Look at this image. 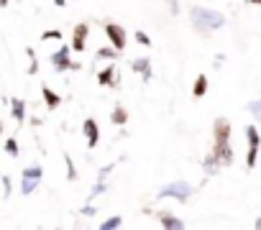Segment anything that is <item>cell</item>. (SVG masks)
Listing matches in <instances>:
<instances>
[{"label":"cell","instance_id":"obj_24","mask_svg":"<svg viewBox=\"0 0 261 230\" xmlns=\"http://www.w3.org/2000/svg\"><path fill=\"white\" fill-rule=\"evenodd\" d=\"M26 56L31 59V64H29V74H36V72H39V59H36V51H34V49H26Z\"/></svg>","mask_w":261,"mask_h":230},{"label":"cell","instance_id":"obj_12","mask_svg":"<svg viewBox=\"0 0 261 230\" xmlns=\"http://www.w3.org/2000/svg\"><path fill=\"white\" fill-rule=\"evenodd\" d=\"M156 220H159V225L167 227V230H182V227H185V220H179V217H177L174 212H169V210L156 212Z\"/></svg>","mask_w":261,"mask_h":230},{"label":"cell","instance_id":"obj_16","mask_svg":"<svg viewBox=\"0 0 261 230\" xmlns=\"http://www.w3.org/2000/svg\"><path fill=\"white\" fill-rule=\"evenodd\" d=\"M207 87H210L207 74H197V79H195V84H192V95L200 100V97H205V95H207Z\"/></svg>","mask_w":261,"mask_h":230},{"label":"cell","instance_id":"obj_33","mask_svg":"<svg viewBox=\"0 0 261 230\" xmlns=\"http://www.w3.org/2000/svg\"><path fill=\"white\" fill-rule=\"evenodd\" d=\"M248 3H251V6H261V0H248Z\"/></svg>","mask_w":261,"mask_h":230},{"label":"cell","instance_id":"obj_25","mask_svg":"<svg viewBox=\"0 0 261 230\" xmlns=\"http://www.w3.org/2000/svg\"><path fill=\"white\" fill-rule=\"evenodd\" d=\"M0 182H3V197L8 199V197L13 194V182H11V177H8V174H3V177H0Z\"/></svg>","mask_w":261,"mask_h":230},{"label":"cell","instance_id":"obj_35","mask_svg":"<svg viewBox=\"0 0 261 230\" xmlns=\"http://www.w3.org/2000/svg\"><path fill=\"white\" fill-rule=\"evenodd\" d=\"M0 133H3V118H0Z\"/></svg>","mask_w":261,"mask_h":230},{"label":"cell","instance_id":"obj_2","mask_svg":"<svg viewBox=\"0 0 261 230\" xmlns=\"http://www.w3.org/2000/svg\"><path fill=\"white\" fill-rule=\"evenodd\" d=\"M195 194V187L187 182H169L159 189L156 199H177V202H190Z\"/></svg>","mask_w":261,"mask_h":230},{"label":"cell","instance_id":"obj_31","mask_svg":"<svg viewBox=\"0 0 261 230\" xmlns=\"http://www.w3.org/2000/svg\"><path fill=\"white\" fill-rule=\"evenodd\" d=\"M169 6H172V16H179V3L177 0H169Z\"/></svg>","mask_w":261,"mask_h":230},{"label":"cell","instance_id":"obj_1","mask_svg":"<svg viewBox=\"0 0 261 230\" xmlns=\"http://www.w3.org/2000/svg\"><path fill=\"white\" fill-rule=\"evenodd\" d=\"M190 21L197 31H215V28H223L225 26V16L220 11H213V8H200V6H192L190 8Z\"/></svg>","mask_w":261,"mask_h":230},{"label":"cell","instance_id":"obj_11","mask_svg":"<svg viewBox=\"0 0 261 230\" xmlns=\"http://www.w3.org/2000/svg\"><path fill=\"white\" fill-rule=\"evenodd\" d=\"M130 69H134L144 82H151L154 72H151V59L149 56H139V59H130Z\"/></svg>","mask_w":261,"mask_h":230},{"label":"cell","instance_id":"obj_23","mask_svg":"<svg viewBox=\"0 0 261 230\" xmlns=\"http://www.w3.org/2000/svg\"><path fill=\"white\" fill-rule=\"evenodd\" d=\"M246 110H248V112L253 115L256 121H261V100H251V102L246 105Z\"/></svg>","mask_w":261,"mask_h":230},{"label":"cell","instance_id":"obj_6","mask_svg":"<svg viewBox=\"0 0 261 230\" xmlns=\"http://www.w3.org/2000/svg\"><path fill=\"white\" fill-rule=\"evenodd\" d=\"M102 31H105V36L110 39V46H113V49H118V51H125L128 36H125L123 26H118V23H113V21H105V23H102Z\"/></svg>","mask_w":261,"mask_h":230},{"label":"cell","instance_id":"obj_26","mask_svg":"<svg viewBox=\"0 0 261 230\" xmlns=\"http://www.w3.org/2000/svg\"><path fill=\"white\" fill-rule=\"evenodd\" d=\"M41 41H62V31H59V28L44 31V34H41Z\"/></svg>","mask_w":261,"mask_h":230},{"label":"cell","instance_id":"obj_22","mask_svg":"<svg viewBox=\"0 0 261 230\" xmlns=\"http://www.w3.org/2000/svg\"><path fill=\"white\" fill-rule=\"evenodd\" d=\"M118 49H113V46H100L97 49V59H118Z\"/></svg>","mask_w":261,"mask_h":230},{"label":"cell","instance_id":"obj_20","mask_svg":"<svg viewBox=\"0 0 261 230\" xmlns=\"http://www.w3.org/2000/svg\"><path fill=\"white\" fill-rule=\"evenodd\" d=\"M115 227H123V217H120V215H110V217H105L102 225H100V230H115Z\"/></svg>","mask_w":261,"mask_h":230},{"label":"cell","instance_id":"obj_29","mask_svg":"<svg viewBox=\"0 0 261 230\" xmlns=\"http://www.w3.org/2000/svg\"><path fill=\"white\" fill-rule=\"evenodd\" d=\"M80 215H85V217H95L97 210H95V205H85V207L80 210Z\"/></svg>","mask_w":261,"mask_h":230},{"label":"cell","instance_id":"obj_30","mask_svg":"<svg viewBox=\"0 0 261 230\" xmlns=\"http://www.w3.org/2000/svg\"><path fill=\"white\" fill-rule=\"evenodd\" d=\"M113 169H115V164H108V166H102V169L97 171V179H105V177H108Z\"/></svg>","mask_w":261,"mask_h":230},{"label":"cell","instance_id":"obj_32","mask_svg":"<svg viewBox=\"0 0 261 230\" xmlns=\"http://www.w3.org/2000/svg\"><path fill=\"white\" fill-rule=\"evenodd\" d=\"M54 6H59V8H64V6H67V0H54Z\"/></svg>","mask_w":261,"mask_h":230},{"label":"cell","instance_id":"obj_19","mask_svg":"<svg viewBox=\"0 0 261 230\" xmlns=\"http://www.w3.org/2000/svg\"><path fill=\"white\" fill-rule=\"evenodd\" d=\"M3 149H6V154H8L11 159H18V156H21V146H18V141H16V138H6Z\"/></svg>","mask_w":261,"mask_h":230},{"label":"cell","instance_id":"obj_7","mask_svg":"<svg viewBox=\"0 0 261 230\" xmlns=\"http://www.w3.org/2000/svg\"><path fill=\"white\" fill-rule=\"evenodd\" d=\"M230 141V121L228 118H215L213 123V143H228Z\"/></svg>","mask_w":261,"mask_h":230},{"label":"cell","instance_id":"obj_18","mask_svg":"<svg viewBox=\"0 0 261 230\" xmlns=\"http://www.w3.org/2000/svg\"><path fill=\"white\" fill-rule=\"evenodd\" d=\"M220 169H223V166L218 164V159H215L213 154H207V156L202 159V171H205L207 177H215V174H218Z\"/></svg>","mask_w":261,"mask_h":230},{"label":"cell","instance_id":"obj_34","mask_svg":"<svg viewBox=\"0 0 261 230\" xmlns=\"http://www.w3.org/2000/svg\"><path fill=\"white\" fill-rule=\"evenodd\" d=\"M8 6V0H0V8H6Z\"/></svg>","mask_w":261,"mask_h":230},{"label":"cell","instance_id":"obj_4","mask_svg":"<svg viewBox=\"0 0 261 230\" xmlns=\"http://www.w3.org/2000/svg\"><path fill=\"white\" fill-rule=\"evenodd\" d=\"M41 179H44V166H41V164H31V166H26L23 174H21V194H23V197L34 194L36 187L41 184Z\"/></svg>","mask_w":261,"mask_h":230},{"label":"cell","instance_id":"obj_15","mask_svg":"<svg viewBox=\"0 0 261 230\" xmlns=\"http://www.w3.org/2000/svg\"><path fill=\"white\" fill-rule=\"evenodd\" d=\"M41 97H44V102H46V107H49V110H57V107L62 105V95H59V92H54L49 84H44V87H41Z\"/></svg>","mask_w":261,"mask_h":230},{"label":"cell","instance_id":"obj_14","mask_svg":"<svg viewBox=\"0 0 261 230\" xmlns=\"http://www.w3.org/2000/svg\"><path fill=\"white\" fill-rule=\"evenodd\" d=\"M11 115H13L16 123H23V121H26V100L11 97Z\"/></svg>","mask_w":261,"mask_h":230},{"label":"cell","instance_id":"obj_13","mask_svg":"<svg viewBox=\"0 0 261 230\" xmlns=\"http://www.w3.org/2000/svg\"><path fill=\"white\" fill-rule=\"evenodd\" d=\"M97 82L102 87H118V67H102V72H97Z\"/></svg>","mask_w":261,"mask_h":230},{"label":"cell","instance_id":"obj_9","mask_svg":"<svg viewBox=\"0 0 261 230\" xmlns=\"http://www.w3.org/2000/svg\"><path fill=\"white\" fill-rule=\"evenodd\" d=\"M82 133H85V141H87L90 149H95V146L100 143V128H97V121H95V118H85Z\"/></svg>","mask_w":261,"mask_h":230},{"label":"cell","instance_id":"obj_8","mask_svg":"<svg viewBox=\"0 0 261 230\" xmlns=\"http://www.w3.org/2000/svg\"><path fill=\"white\" fill-rule=\"evenodd\" d=\"M87 36H90V26L87 23H77L74 31H72V51H85Z\"/></svg>","mask_w":261,"mask_h":230},{"label":"cell","instance_id":"obj_17","mask_svg":"<svg viewBox=\"0 0 261 230\" xmlns=\"http://www.w3.org/2000/svg\"><path fill=\"white\" fill-rule=\"evenodd\" d=\"M110 123H113V126H125V123H128V110H125L123 105H115V107H113Z\"/></svg>","mask_w":261,"mask_h":230},{"label":"cell","instance_id":"obj_5","mask_svg":"<svg viewBox=\"0 0 261 230\" xmlns=\"http://www.w3.org/2000/svg\"><path fill=\"white\" fill-rule=\"evenodd\" d=\"M246 141H248V154H246V166L253 169L258 161V149H261V133L256 126H246Z\"/></svg>","mask_w":261,"mask_h":230},{"label":"cell","instance_id":"obj_27","mask_svg":"<svg viewBox=\"0 0 261 230\" xmlns=\"http://www.w3.org/2000/svg\"><path fill=\"white\" fill-rule=\"evenodd\" d=\"M105 179H97L95 182V187H92V192H90V199H95V197H100V194H105Z\"/></svg>","mask_w":261,"mask_h":230},{"label":"cell","instance_id":"obj_3","mask_svg":"<svg viewBox=\"0 0 261 230\" xmlns=\"http://www.w3.org/2000/svg\"><path fill=\"white\" fill-rule=\"evenodd\" d=\"M49 62H51V67L57 72H77V69H82L80 62H72V46H64V44L49 56Z\"/></svg>","mask_w":261,"mask_h":230},{"label":"cell","instance_id":"obj_28","mask_svg":"<svg viewBox=\"0 0 261 230\" xmlns=\"http://www.w3.org/2000/svg\"><path fill=\"white\" fill-rule=\"evenodd\" d=\"M136 41H139L141 46H151V39H149V34H144V31H136Z\"/></svg>","mask_w":261,"mask_h":230},{"label":"cell","instance_id":"obj_10","mask_svg":"<svg viewBox=\"0 0 261 230\" xmlns=\"http://www.w3.org/2000/svg\"><path fill=\"white\" fill-rule=\"evenodd\" d=\"M215 159H218V164L220 166H230L233 164V149H230V141L228 143H213V151H210Z\"/></svg>","mask_w":261,"mask_h":230},{"label":"cell","instance_id":"obj_21","mask_svg":"<svg viewBox=\"0 0 261 230\" xmlns=\"http://www.w3.org/2000/svg\"><path fill=\"white\" fill-rule=\"evenodd\" d=\"M64 164H67V179H69V182H77L80 174H77V166H74V161H72L69 154H64Z\"/></svg>","mask_w":261,"mask_h":230}]
</instances>
